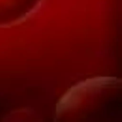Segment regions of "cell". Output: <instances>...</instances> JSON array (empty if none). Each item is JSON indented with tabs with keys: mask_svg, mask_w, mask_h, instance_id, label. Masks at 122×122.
Masks as SVG:
<instances>
[{
	"mask_svg": "<svg viewBox=\"0 0 122 122\" xmlns=\"http://www.w3.org/2000/svg\"><path fill=\"white\" fill-rule=\"evenodd\" d=\"M122 82L114 77L87 79L70 88L58 101L57 122H107L121 111Z\"/></svg>",
	"mask_w": 122,
	"mask_h": 122,
	"instance_id": "obj_1",
	"label": "cell"
}]
</instances>
